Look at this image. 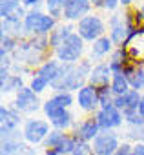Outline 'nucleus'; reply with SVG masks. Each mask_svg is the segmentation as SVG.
Instances as JSON below:
<instances>
[{
  "mask_svg": "<svg viewBox=\"0 0 144 155\" xmlns=\"http://www.w3.org/2000/svg\"><path fill=\"white\" fill-rule=\"evenodd\" d=\"M108 64H110V68H111V73H113V75L122 73V71H124V68H126L128 64H131V58H129L128 49H126L124 46L115 48V49H113V53L108 57Z\"/></svg>",
  "mask_w": 144,
  "mask_h": 155,
  "instance_id": "22",
  "label": "nucleus"
},
{
  "mask_svg": "<svg viewBox=\"0 0 144 155\" xmlns=\"http://www.w3.org/2000/svg\"><path fill=\"white\" fill-rule=\"evenodd\" d=\"M102 2H104V11H108V13H115L120 8L119 0H102Z\"/></svg>",
  "mask_w": 144,
  "mask_h": 155,
  "instance_id": "34",
  "label": "nucleus"
},
{
  "mask_svg": "<svg viewBox=\"0 0 144 155\" xmlns=\"http://www.w3.org/2000/svg\"><path fill=\"white\" fill-rule=\"evenodd\" d=\"M113 49H115L113 40H111L108 35H104V37H100L99 40H95L93 44H90L88 58H90L93 64H97V62H104V60L113 53Z\"/></svg>",
  "mask_w": 144,
  "mask_h": 155,
  "instance_id": "17",
  "label": "nucleus"
},
{
  "mask_svg": "<svg viewBox=\"0 0 144 155\" xmlns=\"http://www.w3.org/2000/svg\"><path fill=\"white\" fill-rule=\"evenodd\" d=\"M106 24H108V37L113 40L115 48L124 46L128 37L131 35V29H129V26L126 22V17H124V11L119 9V11L111 13L106 20Z\"/></svg>",
  "mask_w": 144,
  "mask_h": 155,
  "instance_id": "7",
  "label": "nucleus"
},
{
  "mask_svg": "<svg viewBox=\"0 0 144 155\" xmlns=\"http://www.w3.org/2000/svg\"><path fill=\"white\" fill-rule=\"evenodd\" d=\"M95 119H97L100 130H108V131H119L126 126L122 111L115 106L99 108V111L95 113Z\"/></svg>",
  "mask_w": 144,
  "mask_h": 155,
  "instance_id": "11",
  "label": "nucleus"
},
{
  "mask_svg": "<svg viewBox=\"0 0 144 155\" xmlns=\"http://www.w3.org/2000/svg\"><path fill=\"white\" fill-rule=\"evenodd\" d=\"M133 155H144V142L133 144Z\"/></svg>",
  "mask_w": 144,
  "mask_h": 155,
  "instance_id": "38",
  "label": "nucleus"
},
{
  "mask_svg": "<svg viewBox=\"0 0 144 155\" xmlns=\"http://www.w3.org/2000/svg\"><path fill=\"white\" fill-rule=\"evenodd\" d=\"M71 155H95V151H93L91 142H82V140H79Z\"/></svg>",
  "mask_w": 144,
  "mask_h": 155,
  "instance_id": "32",
  "label": "nucleus"
},
{
  "mask_svg": "<svg viewBox=\"0 0 144 155\" xmlns=\"http://www.w3.org/2000/svg\"><path fill=\"white\" fill-rule=\"evenodd\" d=\"M140 99H142V91L129 90L128 93H124V95H120V97H115V101H113V106H115V108H119L120 111L133 110V108H139V104H140Z\"/></svg>",
  "mask_w": 144,
  "mask_h": 155,
  "instance_id": "24",
  "label": "nucleus"
},
{
  "mask_svg": "<svg viewBox=\"0 0 144 155\" xmlns=\"http://www.w3.org/2000/svg\"><path fill=\"white\" fill-rule=\"evenodd\" d=\"M53 97L64 106V108H67V110H71L75 106V93H69V91H57V93H53Z\"/></svg>",
  "mask_w": 144,
  "mask_h": 155,
  "instance_id": "30",
  "label": "nucleus"
},
{
  "mask_svg": "<svg viewBox=\"0 0 144 155\" xmlns=\"http://www.w3.org/2000/svg\"><path fill=\"white\" fill-rule=\"evenodd\" d=\"M2 142H0V155H24L28 151V144L22 137V130L0 137Z\"/></svg>",
  "mask_w": 144,
  "mask_h": 155,
  "instance_id": "16",
  "label": "nucleus"
},
{
  "mask_svg": "<svg viewBox=\"0 0 144 155\" xmlns=\"http://www.w3.org/2000/svg\"><path fill=\"white\" fill-rule=\"evenodd\" d=\"M71 110H67V108H64L53 95L51 97H47L46 101H44V104H42V115L49 120V124H53L55 120H58V119H62L64 115H67Z\"/></svg>",
  "mask_w": 144,
  "mask_h": 155,
  "instance_id": "21",
  "label": "nucleus"
},
{
  "mask_svg": "<svg viewBox=\"0 0 144 155\" xmlns=\"http://www.w3.org/2000/svg\"><path fill=\"white\" fill-rule=\"evenodd\" d=\"M99 99H100V108H108V106H113L115 95H113L110 86H104L99 90Z\"/></svg>",
  "mask_w": 144,
  "mask_h": 155,
  "instance_id": "31",
  "label": "nucleus"
},
{
  "mask_svg": "<svg viewBox=\"0 0 144 155\" xmlns=\"http://www.w3.org/2000/svg\"><path fill=\"white\" fill-rule=\"evenodd\" d=\"M122 115H124V122H126V126H144V117L139 113L137 108H133V110H126V111H122Z\"/></svg>",
  "mask_w": 144,
  "mask_h": 155,
  "instance_id": "29",
  "label": "nucleus"
},
{
  "mask_svg": "<svg viewBox=\"0 0 144 155\" xmlns=\"http://www.w3.org/2000/svg\"><path fill=\"white\" fill-rule=\"evenodd\" d=\"M20 2L28 11H31V9H44L46 0H20Z\"/></svg>",
  "mask_w": 144,
  "mask_h": 155,
  "instance_id": "33",
  "label": "nucleus"
},
{
  "mask_svg": "<svg viewBox=\"0 0 144 155\" xmlns=\"http://www.w3.org/2000/svg\"><path fill=\"white\" fill-rule=\"evenodd\" d=\"M26 119L20 111H17L11 104H2L0 106V137L11 135L18 130H22Z\"/></svg>",
  "mask_w": 144,
  "mask_h": 155,
  "instance_id": "9",
  "label": "nucleus"
},
{
  "mask_svg": "<svg viewBox=\"0 0 144 155\" xmlns=\"http://www.w3.org/2000/svg\"><path fill=\"white\" fill-rule=\"evenodd\" d=\"M60 62L57 60V58H49V60H46L40 68H37L35 71H33V75H37V77H40V79H44L46 82H49V86H53V82L57 81V77H58V73H60Z\"/></svg>",
  "mask_w": 144,
  "mask_h": 155,
  "instance_id": "23",
  "label": "nucleus"
},
{
  "mask_svg": "<svg viewBox=\"0 0 144 155\" xmlns=\"http://www.w3.org/2000/svg\"><path fill=\"white\" fill-rule=\"evenodd\" d=\"M120 2V8L122 9H129V8H135L137 6V0H119Z\"/></svg>",
  "mask_w": 144,
  "mask_h": 155,
  "instance_id": "36",
  "label": "nucleus"
},
{
  "mask_svg": "<svg viewBox=\"0 0 144 155\" xmlns=\"http://www.w3.org/2000/svg\"><path fill=\"white\" fill-rule=\"evenodd\" d=\"M42 101H40V95L35 93L29 86L22 88L15 97H13V102L11 106L20 111L22 115H28V117H35L37 111H42Z\"/></svg>",
  "mask_w": 144,
  "mask_h": 155,
  "instance_id": "6",
  "label": "nucleus"
},
{
  "mask_svg": "<svg viewBox=\"0 0 144 155\" xmlns=\"http://www.w3.org/2000/svg\"><path fill=\"white\" fill-rule=\"evenodd\" d=\"M71 133L82 142H93V139L100 133V126H99L95 115H86L80 120H77V124L73 126Z\"/></svg>",
  "mask_w": 144,
  "mask_h": 155,
  "instance_id": "13",
  "label": "nucleus"
},
{
  "mask_svg": "<svg viewBox=\"0 0 144 155\" xmlns=\"http://www.w3.org/2000/svg\"><path fill=\"white\" fill-rule=\"evenodd\" d=\"M137 110H139V113L144 117V93H142V99H140V104H139V108H137Z\"/></svg>",
  "mask_w": 144,
  "mask_h": 155,
  "instance_id": "39",
  "label": "nucleus"
},
{
  "mask_svg": "<svg viewBox=\"0 0 144 155\" xmlns=\"http://www.w3.org/2000/svg\"><path fill=\"white\" fill-rule=\"evenodd\" d=\"M110 88H111V91H113L115 97H120V95H124V93H128V91L131 90L129 81H128V77H126L124 73H117V75L111 77Z\"/></svg>",
  "mask_w": 144,
  "mask_h": 155,
  "instance_id": "25",
  "label": "nucleus"
},
{
  "mask_svg": "<svg viewBox=\"0 0 144 155\" xmlns=\"http://www.w3.org/2000/svg\"><path fill=\"white\" fill-rule=\"evenodd\" d=\"M75 31L80 35V38L86 44H93L95 40H99L100 37L108 35V24L102 18L100 13L93 11L88 17H84L82 20H79L75 24Z\"/></svg>",
  "mask_w": 144,
  "mask_h": 155,
  "instance_id": "3",
  "label": "nucleus"
},
{
  "mask_svg": "<svg viewBox=\"0 0 144 155\" xmlns=\"http://www.w3.org/2000/svg\"><path fill=\"white\" fill-rule=\"evenodd\" d=\"M111 77H113V73H111V68H110L108 60L97 62V64H93V68H91V73H90V77H88V84H91V86H95V88L100 90V88H104V86H110Z\"/></svg>",
  "mask_w": 144,
  "mask_h": 155,
  "instance_id": "18",
  "label": "nucleus"
},
{
  "mask_svg": "<svg viewBox=\"0 0 144 155\" xmlns=\"http://www.w3.org/2000/svg\"><path fill=\"white\" fill-rule=\"evenodd\" d=\"M66 133H69V131H60V130H51V133L47 135V139L44 140V144H42V148L44 150H47V148H57L62 140H64V137H66Z\"/></svg>",
  "mask_w": 144,
  "mask_h": 155,
  "instance_id": "28",
  "label": "nucleus"
},
{
  "mask_svg": "<svg viewBox=\"0 0 144 155\" xmlns=\"http://www.w3.org/2000/svg\"><path fill=\"white\" fill-rule=\"evenodd\" d=\"M28 9L20 0H0V18L2 20H22L26 18Z\"/></svg>",
  "mask_w": 144,
  "mask_h": 155,
  "instance_id": "19",
  "label": "nucleus"
},
{
  "mask_svg": "<svg viewBox=\"0 0 144 155\" xmlns=\"http://www.w3.org/2000/svg\"><path fill=\"white\" fill-rule=\"evenodd\" d=\"M28 84L22 75L13 73L9 68H0V91H2V95H11V93L17 95Z\"/></svg>",
  "mask_w": 144,
  "mask_h": 155,
  "instance_id": "14",
  "label": "nucleus"
},
{
  "mask_svg": "<svg viewBox=\"0 0 144 155\" xmlns=\"http://www.w3.org/2000/svg\"><path fill=\"white\" fill-rule=\"evenodd\" d=\"M58 24L60 22L47 15L44 9H31L24 18V31L26 37H49Z\"/></svg>",
  "mask_w": 144,
  "mask_h": 155,
  "instance_id": "2",
  "label": "nucleus"
},
{
  "mask_svg": "<svg viewBox=\"0 0 144 155\" xmlns=\"http://www.w3.org/2000/svg\"><path fill=\"white\" fill-rule=\"evenodd\" d=\"M75 106L84 113V115H95L100 108V99H99V88L86 84L75 93Z\"/></svg>",
  "mask_w": 144,
  "mask_h": 155,
  "instance_id": "10",
  "label": "nucleus"
},
{
  "mask_svg": "<svg viewBox=\"0 0 144 155\" xmlns=\"http://www.w3.org/2000/svg\"><path fill=\"white\" fill-rule=\"evenodd\" d=\"M91 2V6H93V11L97 9V11H104V2L102 0H90Z\"/></svg>",
  "mask_w": 144,
  "mask_h": 155,
  "instance_id": "37",
  "label": "nucleus"
},
{
  "mask_svg": "<svg viewBox=\"0 0 144 155\" xmlns=\"http://www.w3.org/2000/svg\"><path fill=\"white\" fill-rule=\"evenodd\" d=\"M51 130L53 128L46 117H28L22 126V137L28 146H42Z\"/></svg>",
  "mask_w": 144,
  "mask_h": 155,
  "instance_id": "5",
  "label": "nucleus"
},
{
  "mask_svg": "<svg viewBox=\"0 0 144 155\" xmlns=\"http://www.w3.org/2000/svg\"><path fill=\"white\" fill-rule=\"evenodd\" d=\"M124 48L129 53L133 64H144V26L137 28L126 40Z\"/></svg>",
  "mask_w": 144,
  "mask_h": 155,
  "instance_id": "15",
  "label": "nucleus"
},
{
  "mask_svg": "<svg viewBox=\"0 0 144 155\" xmlns=\"http://www.w3.org/2000/svg\"><path fill=\"white\" fill-rule=\"evenodd\" d=\"M122 139L131 144L144 142V126H124Z\"/></svg>",
  "mask_w": 144,
  "mask_h": 155,
  "instance_id": "27",
  "label": "nucleus"
},
{
  "mask_svg": "<svg viewBox=\"0 0 144 155\" xmlns=\"http://www.w3.org/2000/svg\"><path fill=\"white\" fill-rule=\"evenodd\" d=\"M93 62L86 57L77 64H62L60 73L57 77V81L51 86V91H69V93H77L80 88L88 84V77L91 73Z\"/></svg>",
  "mask_w": 144,
  "mask_h": 155,
  "instance_id": "1",
  "label": "nucleus"
},
{
  "mask_svg": "<svg viewBox=\"0 0 144 155\" xmlns=\"http://www.w3.org/2000/svg\"><path fill=\"white\" fill-rule=\"evenodd\" d=\"M93 13V6L90 0H66V8H64V20L69 24H77L84 17Z\"/></svg>",
  "mask_w": 144,
  "mask_h": 155,
  "instance_id": "12",
  "label": "nucleus"
},
{
  "mask_svg": "<svg viewBox=\"0 0 144 155\" xmlns=\"http://www.w3.org/2000/svg\"><path fill=\"white\" fill-rule=\"evenodd\" d=\"M122 142H124V139H122L120 131L100 130V133L93 139L91 146H93L95 155H115V151L120 148Z\"/></svg>",
  "mask_w": 144,
  "mask_h": 155,
  "instance_id": "8",
  "label": "nucleus"
},
{
  "mask_svg": "<svg viewBox=\"0 0 144 155\" xmlns=\"http://www.w3.org/2000/svg\"><path fill=\"white\" fill-rule=\"evenodd\" d=\"M115 155H133V144L124 140V142L120 144V148L115 151Z\"/></svg>",
  "mask_w": 144,
  "mask_h": 155,
  "instance_id": "35",
  "label": "nucleus"
},
{
  "mask_svg": "<svg viewBox=\"0 0 144 155\" xmlns=\"http://www.w3.org/2000/svg\"><path fill=\"white\" fill-rule=\"evenodd\" d=\"M86 51H88L86 42L75 31L57 51H53V58H57L60 64H77L84 58Z\"/></svg>",
  "mask_w": 144,
  "mask_h": 155,
  "instance_id": "4",
  "label": "nucleus"
},
{
  "mask_svg": "<svg viewBox=\"0 0 144 155\" xmlns=\"http://www.w3.org/2000/svg\"><path fill=\"white\" fill-rule=\"evenodd\" d=\"M75 33V24H69V22H60L49 35V48H51V53L57 51L71 35Z\"/></svg>",
  "mask_w": 144,
  "mask_h": 155,
  "instance_id": "20",
  "label": "nucleus"
},
{
  "mask_svg": "<svg viewBox=\"0 0 144 155\" xmlns=\"http://www.w3.org/2000/svg\"><path fill=\"white\" fill-rule=\"evenodd\" d=\"M64 8H66V0H46L44 2V11L57 18L58 22L64 20Z\"/></svg>",
  "mask_w": 144,
  "mask_h": 155,
  "instance_id": "26",
  "label": "nucleus"
}]
</instances>
